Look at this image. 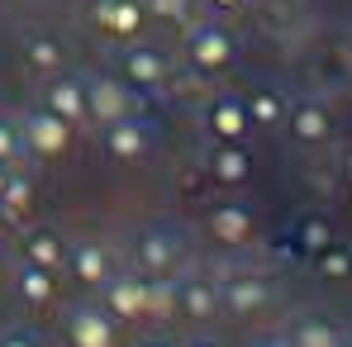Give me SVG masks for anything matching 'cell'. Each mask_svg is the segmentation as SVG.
<instances>
[{"label":"cell","instance_id":"6da1fadb","mask_svg":"<svg viewBox=\"0 0 352 347\" xmlns=\"http://www.w3.org/2000/svg\"><path fill=\"white\" fill-rule=\"evenodd\" d=\"M96 24H100V34H110V38H138L143 29H148V5L143 0H96Z\"/></svg>","mask_w":352,"mask_h":347},{"label":"cell","instance_id":"7a4b0ae2","mask_svg":"<svg viewBox=\"0 0 352 347\" xmlns=\"http://www.w3.org/2000/svg\"><path fill=\"white\" fill-rule=\"evenodd\" d=\"M186 48H190V62L200 71H219L224 62L234 58V34L219 29V24H195L190 38H186Z\"/></svg>","mask_w":352,"mask_h":347},{"label":"cell","instance_id":"3957f363","mask_svg":"<svg viewBox=\"0 0 352 347\" xmlns=\"http://www.w3.org/2000/svg\"><path fill=\"white\" fill-rule=\"evenodd\" d=\"M24 143L34 148V153H43V157H58L62 148L72 143V124L53 110H34V115L24 119Z\"/></svg>","mask_w":352,"mask_h":347},{"label":"cell","instance_id":"277c9868","mask_svg":"<svg viewBox=\"0 0 352 347\" xmlns=\"http://www.w3.org/2000/svg\"><path fill=\"white\" fill-rule=\"evenodd\" d=\"M86 115H96L100 124H115L129 115V91L119 86L115 76H96L86 86Z\"/></svg>","mask_w":352,"mask_h":347},{"label":"cell","instance_id":"5b68a950","mask_svg":"<svg viewBox=\"0 0 352 347\" xmlns=\"http://www.w3.org/2000/svg\"><path fill=\"white\" fill-rule=\"evenodd\" d=\"M105 304L119 319H143L148 314V281L124 276V281H105Z\"/></svg>","mask_w":352,"mask_h":347},{"label":"cell","instance_id":"8992f818","mask_svg":"<svg viewBox=\"0 0 352 347\" xmlns=\"http://www.w3.org/2000/svg\"><path fill=\"white\" fill-rule=\"evenodd\" d=\"M67 333L76 347H115V319L100 309H81V314H72Z\"/></svg>","mask_w":352,"mask_h":347},{"label":"cell","instance_id":"52a82bcc","mask_svg":"<svg viewBox=\"0 0 352 347\" xmlns=\"http://www.w3.org/2000/svg\"><path fill=\"white\" fill-rule=\"evenodd\" d=\"M167 76V58L157 48H129L124 53V81L129 86H157Z\"/></svg>","mask_w":352,"mask_h":347},{"label":"cell","instance_id":"ba28073f","mask_svg":"<svg viewBox=\"0 0 352 347\" xmlns=\"http://www.w3.org/2000/svg\"><path fill=\"white\" fill-rule=\"evenodd\" d=\"M105 148H110V157L133 162V157L148 148V133H143V124H133V119L124 115V119H115V124H105Z\"/></svg>","mask_w":352,"mask_h":347},{"label":"cell","instance_id":"9c48e42d","mask_svg":"<svg viewBox=\"0 0 352 347\" xmlns=\"http://www.w3.org/2000/svg\"><path fill=\"white\" fill-rule=\"evenodd\" d=\"M48 110L62 115L67 124L86 119V86H81V81H72V76H58V81L48 86Z\"/></svg>","mask_w":352,"mask_h":347},{"label":"cell","instance_id":"30bf717a","mask_svg":"<svg viewBox=\"0 0 352 347\" xmlns=\"http://www.w3.org/2000/svg\"><path fill=\"white\" fill-rule=\"evenodd\" d=\"M72 276L86 281V286H105V281H110V252H105L100 243H81V247L72 252Z\"/></svg>","mask_w":352,"mask_h":347},{"label":"cell","instance_id":"8fae6325","mask_svg":"<svg viewBox=\"0 0 352 347\" xmlns=\"http://www.w3.org/2000/svg\"><path fill=\"white\" fill-rule=\"evenodd\" d=\"M248 105H238V100H214L210 105V128L224 138V143H234V138H243L248 133Z\"/></svg>","mask_w":352,"mask_h":347},{"label":"cell","instance_id":"7c38bea8","mask_svg":"<svg viewBox=\"0 0 352 347\" xmlns=\"http://www.w3.org/2000/svg\"><path fill=\"white\" fill-rule=\"evenodd\" d=\"M176 309L190 314V319H210L214 314V286L210 281H186L176 290Z\"/></svg>","mask_w":352,"mask_h":347},{"label":"cell","instance_id":"4fadbf2b","mask_svg":"<svg viewBox=\"0 0 352 347\" xmlns=\"http://www.w3.org/2000/svg\"><path fill=\"white\" fill-rule=\"evenodd\" d=\"M24 62L34 67V71H62V62H67V53H62L58 38H43V34H34L29 43H24Z\"/></svg>","mask_w":352,"mask_h":347},{"label":"cell","instance_id":"5bb4252c","mask_svg":"<svg viewBox=\"0 0 352 347\" xmlns=\"http://www.w3.org/2000/svg\"><path fill=\"white\" fill-rule=\"evenodd\" d=\"M24 257L34 262V267H58L62 262V238L53 229H43V233H29V243H24Z\"/></svg>","mask_w":352,"mask_h":347},{"label":"cell","instance_id":"9a60e30c","mask_svg":"<svg viewBox=\"0 0 352 347\" xmlns=\"http://www.w3.org/2000/svg\"><path fill=\"white\" fill-rule=\"evenodd\" d=\"M176 252H181V247H176L167 233H148V238L138 243V257H143V267H153V271H167L176 262Z\"/></svg>","mask_w":352,"mask_h":347},{"label":"cell","instance_id":"2e32d148","mask_svg":"<svg viewBox=\"0 0 352 347\" xmlns=\"http://www.w3.org/2000/svg\"><path fill=\"white\" fill-rule=\"evenodd\" d=\"M19 295H24L29 304H48V300H53V271L29 262V267L19 271Z\"/></svg>","mask_w":352,"mask_h":347},{"label":"cell","instance_id":"e0dca14e","mask_svg":"<svg viewBox=\"0 0 352 347\" xmlns=\"http://www.w3.org/2000/svg\"><path fill=\"white\" fill-rule=\"evenodd\" d=\"M29 200H34V186H29L24 176H10V181H5V195H0L5 219H24V214H29Z\"/></svg>","mask_w":352,"mask_h":347},{"label":"cell","instance_id":"ac0fdd59","mask_svg":"<svg viewBox=\"0 0 352 347\" xmlns=\"http://www.w3.org/2000/svg\"><path fill=\"white\" fill-rule=\"evenodd\" d=\"M214 176H219V181H243V176H248V157H243L238 148H219V153H214Z\"/></svg>","mask_w":352,"mask_h":347},{"label":"cell","instance_id":"d6986e66","mask_svg":"<svg viewBox=\"0 0 352 347\" xmlns=\"http://www.w3.org/2000/svg\"><path fill=\"white\" fill-rule=\"evenodd\" d=\"M291 124H295V138H305V143L324 138V110H314V105H300Z\"/></svg>","mask_w":352,"mask_h":347},{"label":"cell","instance_id":"ffe728a7","mask_svg":"<svg viewBox=\"0 0 352 347\" xmlns=\"http://www.w3.org/2000/svg\"><path fill=\"white\" fill-rule=\"evenodd\" d=\"M248 119H257V124H276V119H281V96H276V91H257L252 105H248Z\"/></svg>","mask_w":352,"mask_h":347},{"label":"cell","instance_id":"44dd1931","mask_svg":"<svg viewBox=\"0 0 352 347\" xmlns=\"http://www.w3.org/2000/svg\"><path fill=\"white\" fill-rule=\"evenodd\" d=\"M229 304H234V309L262 304V286H257V281H234V286H229Z\"/></svg>","mask_w":352,"mask_h":347},{"label":"cell","instance_id":"7402d4cb","mask_svg":"<svg viewBox=\"0 0 352 347\" xmlns=\"http://www.w3.org/2000/svg\"><path fill=\"white\" fill-rule=\"evenodd\" d=\"M148 309H176V286L172 281H148Z\"/></svg>","mask_w":352,"mask_h":347},{"label":"cell","instance_id":"603a6c76","mask_svg":"<svg viewBox=\"0 0 352 347\" xmlns=\"http://www.w3.org/2000/svg\"><path fill=\"white\" fill-rule=\"evenodd\" d=\"M214 229L224 233V238H243V233H248V214H238V210H219V214H214Z\"/></svg>","mask_w":352,"mask_h":347},{"label":"cell","instance_id":"cb8c5ba5","mask_svg":"<svg viewBox=\"0 0 352 347\" xmlns=\"http://www.w3.org/2000/svg\"><path fill=\"white\" fill-rule=\"evenodd\" d=\"M143 5L157 19H186V10H190V0H143Z\"/></svg>","mask_w":352,"mask_h":347},{"label":"cell","instance_id":"d4e9b609","mask_svg":"<svg viewBox=\"0 0 352 347\" xmlns=\"http://www.w3.org/2000/svg\"><path fill=\"white\" fill-rule=\"evenodd\" d=\"M19 153V128H10V124H0V162H10Z\"/></svg>","mask_w":352,"mask_h":347},{"label":"cell","instance_id":"484cf974","mask_svg":"<svg viewBox=\"0 0 352 347\" xmlns=\"http://www.w3.org/2000/svg\"><path fill=\"white\" fill-rule=\"evenodd\" d=\"M300 343H305V347H329V333H324V328H309V324H305V328H300Z\"/></svg>","mask_w":352,"mask_h":347},{"label":"cell","instance_id":"4316f807","mask_svg":"<svg viewBox=\"0 0 352 347\" xmlns=\"http://www.w3.org/2000/svg\"><path fill=\"white\" fill-rule=\"evenodd\" d=\"M0 347H38V343H34V333H5Z\"/></svg>","mask_w":352,"mask_h":347},{"label":"cell","instance_id":"83f0119b","mask_svg":"<svg viewBox=\"0 0 352 347\" xmlns=\"http://www.w3.org/2000/svg\"><path fill=\"white\" fill-rule=\"evenodd\" d=\"M205 5H210V10H238L243 0H205Z\"/></svg>","mask_w":352,"mask_h":347},{"label":"cell","instance_id":"f1b7e54d","mask_svg":"<svg viewBox=\"0 0 352 347\" xmlns=\"http://www.w3.org/2000/svg\"><path fill=\"white\" fill-rule=\"evenodd\" d=\"M5 181H10V172H5V162H0V195H5Z\"/></svg>","mask_w":352,"mask_h":347},{"label":"cell","instance_id":"f546056e","mask_svg":"<svg viewBox=\"0 0 352 347\" xmlns=\"http://www.w3.org/2000/svg\"><path fill=\"white\" fill-rule=\"evenodd\" d=\"M148 347H167V343H148Z\"/></svg>","mask_w":352,"mask_h":347},{"label":"cell","instance_id":"4dcf8cb0","mask_svg":"<svg viewBox=\"0 0 352 347\" xmlns=\"http://www.w3.org/2000/svg\"><path fill=\"white\" fill-rule=\"evenodd\" d=\"M195 347H210V343H195Z\"/></svg>","mask_w":352,"mask_h":347}]
</instances>
